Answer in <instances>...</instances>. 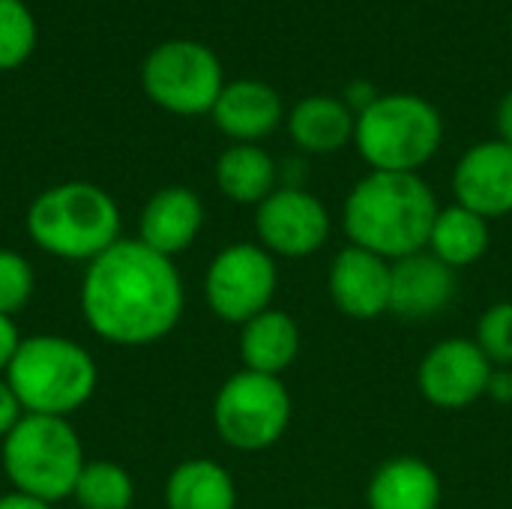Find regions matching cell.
<instances>
[{
  "instance_id": "obj_4",
  "label": "cell",
  "mask_w": 512,
  "mask_h": 509,
  "mask_svg": "<svg viewBox=\"0 0 512 509\" xmlns=\"http://www.w3.org/2000/svg\"><path fill=\"white\" fill-rule=\"evenodd\" d=\"M96 378L93 357L63 336L21 339L6 369V384L24 414L63 420L90 402Z\"/></svg>"
},
{
  "instance_id": "obj_3",
  "label": "cell",
  "mask_w": 512,
  "mask_h": 509,
  "mask_svg": "<svg viewBox=\"0 0 512 509\" xmlns=\"http://www.w3.org/2000/svg\"><path fill=\"white\" fill-rule=\"evenodd\" d=\"M27 234L54 258L93 261L120 240V210L93 183H60L30 204Z\"/></svg>"
},
{
  "instance_id": "obj_32",
  "label": "cell",
  "mask_w": 512,
  "mask_h": 509,
  "mask_svg": "<svg viewBox=\"0 0 512 509\" xmlns=\"http://www.w3.org/2000/svg\"><path fill=\"white\" fill-rule=\"evenodd\" d=\"M498 132H501V141L512 147V90L498 105Z\"/></svg>"
},
{
  "instance_id": "obj_14",
  "label": "cell",
  "mask_w": 512,
  "mask_h": 509,
  "mask_svg": "<svg viewBox=\"0 0 512 509\" xmlns=\"http://www.w3.org/2000/svg\"><path fill=\"white\" fill-rule=\"evenodd\" d=\"M330 297L336 309L354 321H375L390 312V261L345 246L330 264Z\"/></svg>"
},
{
  "instance_id": "obj_21",
  "label": "cell",
  "mask_w": 512,
  "mask_h": 509,
  "mask_svg": "<svg viewBox=\"0 0 512 509\" xmlns=\"http://www.w3.org/2000/svg\"><path fill=\"white\" fill-rule=\"evenodd\" d=\"M489 240H492L489 219L477 216L474 210L462 204H453V207L438 210L426 249L435 258H441L447 267L459 270V267L477 264L486 255Z\"/></svg>"
},
{
  "instance_id": "obj_28",
  "label": "cell",
  "mask_w": 512,
  "mask_h": 509,
  "mask_svg": "<svg viewBox=\"0 0 512 509\" xmlns=\"http://www.w3.org/2000/svg\"><path fill=\"white\" fill-rule=\"evenodd\" d=\"M21 345V336H18V327L9 315H0V372L9 369L15 351Z\"/></svg>"
},
{
  "instance_id": "obj_30",
  "label": "cell",
  "mask_w": 512,
  "mask_h": 509,
  "mask_svg": "<svg viewBox=\"0 0 512 509\" xmlns=\"http://www.w3.org/2000/svg\"><path fill=\"white\" fill-rule=\"evenodd\" d=\"M486 396L495 402H512V369H495L486 387Z\"/></svg>"
},
{
  "instance_id": "obj_24",
  "label": "cell",
  "mask_w": 512,
  "mask_h": 509,
  "mask_svg": "<svg viewBox=\"0 0 512 509\" xmlns=\"http://www.w3.org/2000/svg\"><path fill=\"white\" fill-rule=\"evenodd\" d=\"M36 45V24L21 0H0V69L21 66Z\"/></svg>"
},
{
  "instance_id": "obj_9",
  "label": "cell",
  "mask_w": 512,
  "mask_h": 509,
  "mask_svg": "<svg viewBox=\"0 0 512 509\" xmlns=\"http://www.w3.org/2000/svg\"><path fill=\"white\" fill-rule=\"evenodd\" d=\"M276 285V261L255 243H234L222 249L204 276V294L213 315L240 327L270 309Z\"/></svg>"
},
{
  "instance_id": "obj_23",
  "label": "cell",
  "mask_w": 512,
  "mask_h": 509,
  "mask_svg": "<svg viewBox=\"0 0 512 509\" xmlns=\"http://www.w3.org/2000/svg\"><path fill=\"white\" fill-rule=\"evenodd\" d=\"M72 498L81 509H129L135 501V483L114 462H87L78 474Z\"/></svg>"
},
{
  "instance_id": "obj_6",
  "label": "cell",
  "mask_w": 512,
  "mask_h": 509,
  "mask_svg": "<svg viewBox=\"0 0 512 509\" xmlns=\"http://www.w3.org/2000/svg\"><path fill=\"white\" fill-rule=\"evenodd\" d=\"M441 138V114L432 102L411 93L378 96L357 114L354 126V144L372 171L417 174L435 156Z\"/></svg>"
},
{
  "instance_id": "obj_19",
  "label": "cell",
  "mask_w": 512,
  "mask_h": 509,
  "mask_svg": "<svg viewBox=\"0 0 512 509\" xmlns=\"http://www.w3.org/2000/svg\"><path fill=\"white\" fill-rule=\"evenodd\" d=\"M357 114L333 96H309L288 114V132L306 153H336L354 141Z\"/></svg>"
},
{
  "instance_id": "obj_25",
  "label": "cell",
  "mask_w": 512,
  "mask_h": 509,
  "mask_svg": "<svg viewBox=\"0 0 512 509\" xmlns=\"http://www.w3.org/2000/svg\"><path fill=\"white\" fill-rule=\"evenodd\" d=\"M474 342L495 369H512V303H495L480 315Z\"/></svg>"
},
{
  "instance_id": "obj_18",
  "label": "cell",
  "mask_w": 512,
  "mask_h": 509,
  "mask_svg": "<svg viewBox=\"0 0 512 509\" xmlns=\"http://www.w3.org/2000/svg\"><path fill=\"white\" fill-rule=\"evenodd\" d=\"M300 354V327L282 309H267L243 324L240 360L249 372L282 375Z\"/></svg>"
},
{
  "instance_id": "obj_12",
  "label": "cell",
  "mask_w": 512,
  "mask_h": 509,
  "mask_svg": "<svg viewBox=\"0 0 512 509\" xmlns=\"http://www.w3.org/2000/svg\"><path fill=\"white\" fill-rule=\"evenodd\" d=\"M456 204L483 219L512 213V147L498 141L474 144L453 171Z\"/></svg>"
},
{
  "instance_id": "obj_2",
  "label": "cell",
  "mask_w": 512,
  "mask_h": 509,
  "mask_svg": "<svg viewBox=\"0 0 512 509\" xmlns=\"http://www.w3.org/2000/svg\"><path fill=\"white\" fill-rule=\"evenodd\" d=\"M438 201L420 174L369 171L345 198V234L384 261H399L429 246Z\"/></svg>"
},
{
  "instance_id": "obj_17",
  "label": "cell",
  "mask_w": 512,
  "mask_h": 509,
  "mask_svg": "<svg viewBox=\"0 0 512 509\" xmlns=\"http://www.w3.org/2000/svg\"><path fill=\"white\" fill-rule=\"evenodd\" d=\"M369 509H438L441 477L435 468L414 456L384 462L366 489Z\"/></svg>"
},
{
  "instance_id": "obj_11",
  "label": "cell",
  "mask_w": 512,
  "mask_h": 509,
  "mask_svg": "<svg viewBox=\"0 0 512 509\" xmlns=\"http://www.w3.org/2000/svg\"><path fill=\"white\" fill-rule=\"evenodd\" d=\"M495 366L480 351L474 339H444L438 342L417 369L420 393L429 405L444 411H459L486 396Z\"/></svg>"
},
{
  "instance_id": "obj_5",
  "label": "cell",
  "mask_w": 512,
  "mask_h": 509,
  "mask_svg": "<svg viewBox=\"0 0 512 509\" xmlns=\"http://www.w3.org/2000/svg\"><path fill=\"white\" fill-rule=\"evenodd\" d=\"M84 465L81 441L63 417L21 414L3 438V471L9 483L15 492L45 504L69 498Z\"/></svg>"
},
{
  "instance_id": "obj_33",
  "label": "cell",
  "mask_w": 512,
  "mask_h": 509,
  "mask_svg": "<svg viewBox=\"0 0 512 509\" xmlns=\"http://www.w3.org/2000/svg\"><path fill=\"white\" fill-rule=\"evenodd\" d=\"M318 509H330V507H318Z\"/></svg>"
},
{
  "instance_id": "obj_13",
  "label": "cell",
  "mask_w": 512,
  "mask_h": 509,
  "mask_svg": "<svg viewBox=\"0 0 512 509\" xmlns=\"http://www.w3.org/2000/svg\"><path fill=\"white\" fill-rule=\"evenodd\" d=\"M456 297V270L429 249L390 264V312L402 321H429Z\"/></svg>"
},
{
  "instance_id": "obj_31",
  "label": "cell",
  "mask_w": 512,
  "mask_h": 509,
  "mask_svg": "<svg viewBox=\"0 0 512 509\" xmlns=\"http://www.w3.org/2000/svg\"><path fill=\"white\" fill-rule=\"evenodd\" d=\"M0 509H51V504L30 498V495H21V492H9L0 498Z\"/></svg>"
},
{
  "instance_id": "obj_20",
  "label": "cell",
  "mask_w": 512,
  "mask_h": 509,
  "mask_svg": "<svg viewBox=\"0 0 512 509\" xmlns=\"http://www.w3.org/2000/svg\"><path fill=\"white\" fill-rule=\"evenodd\" d=\"M168 509H237L231 474L213 459H186L165 483Z\"/></svg>"
},
{
  "instance_id": "obj_16",
  "label": "cell",
  "mask_w": 512,
  "mask_h": 509,
  "mask_svg": "<svg viewBox=\"0 0 512 509\" xmlns=\"http://www.w3.org/2000/svg\"><path fill=\"white\" fill-rule=\"evenodd\" d=\"M216 126L237 144H255L270 135L282 120V99L264 81H231L213 105Z\"/></svg>"
},
{
  "instance_id": "obj_8",
  "label": "cell",
  "mask_w": 512,
  "mask_h": 509,
  "mask_svg": "<svg viewBox=\"0 0 512 509\" xmlns=\"http://www.w3.org/2000/svg\"><path fill=\"white\" fill-rule=\"evenodd\" d=\"M141 81L156 105L186 117L213 111L225 87L216 54L192 39L159 45L144 63Z\"/></svg>"
},
{
  "instance_id": "obj_22",
  "label": "cell",
  "mask_w": 512,
  "mask_h": 509,
  "mask_svg": "<svg viewBox=\"0 0 512 509\" xmlns=\"http://www.w3.org/2000/svg\"><path fill=\"white\" fill-rule=\"evenodd\" d=\"M276 162L255 144H234L216 162V186L237 204H261L276 192Z\"/></svg>"
},
{
  "instance_id": "obj_27",
  "label": "cell",
  "mask_w": 512,
  "mask_h": 509,
  "mask_svg": "<svg viewBox=\"0 0 512 509\" xmlns=\"http://www.w3.org/2000/svg\"><path fill=\"white\" fill-rule=\"evenodd\" d=\"M21 414H24V411H21L15 393L9 390L6 378H0V441L12 432V426L21 420Z\"/></svg>"
},
{
  "instance_id": "obj_7",
  "label": "cell",
  "mask_w": 512,
  "mask_h": 509,
  "mask_svg": "<svg viewBox=\"0 0 512 509\" xmlns=\"http://www.w3.org/2000/svg\"><path fill=\"white\" fill-rule=\"evenodd\" d=\"M291 423V396L276 375L237 372L231 375L213 402V426L219 438L243 453L273 447Z\"/></svg>"
},
{
  "instance_id": "obj_1",
  "label": "cell",
  "mask_w": 512,
  "mask_h": 509,
  "mask_svg": "<svg viewBox=\"0 0 512 509\" xmlns=\"http://www.w3.org/2000/svg\"><path fill=\"white\" fill-rule=\"evenodd\" d=\"M81 315L111 345H153L183 315V282L171 258L141 240H117L90 261L81 282Z\"/></svg>"
},
{
  "instance_id": "obj_15",
  "label": "cell",
  "mask_w": 512,
  "mask_h": 509,
  "mask_svg": "<svg viewBox=\"0 0 512 509\" xmlns=\"http://www.w3.org/2000/svg\"><path fill=\"white\" fill-rule=\"evenodd\" d=\"M204 225V204L186 186L159 189L141 213V243L165 258L186 252Z\"/></svg>"
},
{
  "instance_id": "obj_26",
  "label": "cell",
  "mask_w": 512,
  "mask_h": 509,
  "mask_svg": "<svg viewBox=\"0 0 512 509\" xmlns=\"http://www.w3.org/2000/svg\"><path fill=\"white\" fill-rule=\"evenodd\" d=\"M33 270L18 252L0 249V315H15L33 297Z\"/></svg>"
},
{
  "instance_id": "obj_10",
  "label": "cell",
  "mask_w": 512,
  "mask_h": 509,
  "mask_svg": "<svg viewBox=\"0 0 512 509\" xmlns=\"http://www.w3.org/2000/svg\"><path fill=\"white\" fill-rule=\"evenodd\" d=\"M255 231L270 255L306 258L327 243L330 213L312 192L300 186H282L258 204Z\"/></svg>"
},
{
  "instance_id": "obj_29",
  "label": "cell",
  "mask_w": 512,
  "mask_h": 509,
  "mask_svg": "<svg viewBox=\"0 0 512 509\" xmlns=\"http://www.w3.org/2000/svg\"><path fill=\"white\" fill-rule=\"evenodd\" d=\"M378 99V93H375V87L369 84V81H354L351 87H348V99H345V105L351 108V111H366L372 102Z\"/></svg>"
}]
</instances>
